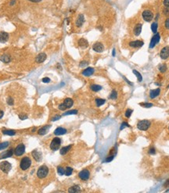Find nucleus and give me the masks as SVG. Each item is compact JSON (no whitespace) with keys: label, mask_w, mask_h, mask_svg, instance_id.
<instances>
[{"label":"nucleus","mask_w":169,"mask_h":193,"mask_svg":"<svg viewBox=\"0 0 169 193\" xmlns=\"http://www.w3.org/2000/svg\"><path fill=\"white\" fill-rule=\"evenodd\" d=\"M31 165V160L28 156H25L21 160V163H20V167L23 170H26L28 169Z\"/></svg>","instance_id":"nucleus-1"},{"label":"nucleus","mask_w":169,"mask_h":193,"mask_svg":"<svg viewBox=\"0 0 169 193\" xmlns=\"http://www.w3.org/2000/svg\"><path fill=\"white\" fill-rule=\"evenodd\" d=\"M73 103H74L73 100L71 99H70V98H67V99H66L64 100L63 103L60 104V106H59V109H60V110H65L66 109L71 107L73 106Z\"/></svg>","instance_id":"nucleus-2"},{"label":"nucleus","mask_w":169,"mask_h":193,"mask_svg":"<svg viewBox=\"0 0 169 193\" xmlns=\"http://www.w3.org/2000/svg\"><path fill=\"white\" fill-rule=\"evenodd\" d=\"M150 122L149 121H146V120L139 121L138 124H137V128L141 131H146L150 128Z\"/></svg>","instance_id":"nucleus-3"},{"label":"nucleus","mask_w":169,"mask_h":193,"mask_svg":"<svg viewBox=\"0 0 169 193\" xmlns=\"http://www.w3.org/2000/svg\"><path fill=\"white\" fill-rule=\"evenodd\" d=\"M49 169L46 166H41L39 167V169L37 171V176L39 178H44L48 175Z\"/></svg>","instance_id":"nucleus-4"},{"label":"nucleus","mask_w":169,"mask_h":193,"mask_svg":"<svg viewBox=\"0 0 169 193\" xmlns=\"http://www.w3.org/2000/svg\"><path fill=\"white\" fill-rule=\"evenodd\" d=\"M61 144V139L59 138H55L53 139V141H51L50 144V149L53 151L57 150L60 146Z\"/></svg>","instance_id":"nucleus-5"},{"label":"nucleus","mask_w":169,"mask_h":193,"mask_svg":"<svg viewBox=\"0 0 169 193\" xmlns=\"http://www.w3.org/2000/svg\"><path fill=\"white\" fill-rule=\"evenodd\" d=\"M11 164L7 161H3L0 163V169L2 172L6 173V174H8L9 172V170H11Z\"/></svg>","instance_id":"nucleus-6"},{"label":"nucleus","mask_w":169,"mask_h":193,"mask_svg":"<svg viewBox=\"0 0 169 193\" xmlns=\"http://www.w3.org/2000/svg\"><path fill=\"white\" fill-rule=\"evenodd\" d=\"M24 152H25V145H24L23 143H21L16 146V148L15 149V151H14V153H15L16 156H20L23 155Z\"/></svg>","instance_id":"nucleus-7"},{"label":"nucleus","mask_w":169,"mask_h":193,"mask_svg":"<svg viewBox=\"0 0 169 193\" xmlns=\"http://www.w3.org/2000/svg\"><path fill=\"white\" fill-rule=\"evenodd\" d=\"M143 18L146 21H150L153 18V13L150 10H145L143 12Z\"/></svg>","instance_id":"nucleus-8"},{"label":"nucleus","mask_w":169,"mask_h":193,"mask_svg":"<svg viewBox=\"0 0 169 193\" xmlns=\"http://www.w3.org/2000/svg\"><path fill=\"white\" fill-rule=\"evenodd\" d=\"M160 56L163 60H166L169 57V46H166V47H164L161 51L160 53Z\"/></svg>","instance_id":"nucleus-9"},{"label":"nucleus","mask_w":169,"mask_h":193,"mask_svg":"<svg viewBox=\"0 0 169 193\" xmlns=\"http://www.w3.org/2000/svg\"><path fill=\"white\" fill-rule=\"evenodd\" d=\"M89 176H90V173L88 170H83L78 174V177L83 181H87L89 178Z\"/></svg>","instance_id":"nucleus-10"},{"label":"nucleus","mask_w":169,"mask_h":193,"mask_svg":"<svg viewBox=\"0 0 169 193\" xmlns=\"http://www.w3.org/2000/svg\"><path fill=\"white\" fill-rule=\"evenodd\" d=\"M92 48H93V50L96 52H102L104 49V46L102 43L96 42L92 46Z\"/></svg>","instance_id":"nucleus-11"},{"label":"nucleus","mask_w":169,"mask_h":193,"mask_svg":"<svg viewBox=\"0 0 169 193\" xmlns=\"http://www.w3.org/2000/svg\"><path fill=\"white\" fill-rule=\"evenodd\" d=\"M159 41H160V35H159V34H156V35H154L151 39V41L150 44V48H153L154 46L159 42Z\"/></svg>","instance_id":"nucleus-12"},{"label":"nucleus","mask_w":169,"mask_h":193,"mask_svg":"<svg viewBox=\"0 0 169 193\" xmlns=\"http://www.w3.org/2000/svg\"><path fill=\"white\" fill-rule=\"evenodd\" d=\"M13 154V149H9L8 151H6V152L2 153L0 154V160H2V159L5 158H9L11 157Z\"/></svg>","instance_id":"nucleus-13"},{"label":"nucleus","mask_w":169,"mask_h":193,"mask_svg":"<svg viewBox=\"0 0 169 193\" xmlns=\"http://www.w3.org/2000/svg\"><path fill=\"white\" fill-rule=\"evenodd\" d=\"M46 57H47V56H46L45 53L41 52V53H39L37 56H36L35 60H36V62H37L38 63H43L44 61L46 60Z\"/></svg>","instance_id":"nucleus-14"},{"label":"nucleus","mask_w":169,"mask_h":193,"mask_svg":"<svg viewBox=\"0 0 169 193\" xmlns=\"http://www.w3.org/2000/svg\"><path fill=\"white\" fill-rule=\"evenodd\" d=\"M9 39V34L6 32H4V31H2L0 32V42L5 43L6 41H8Z\"/></svg>","instance_id":"nucleus-15"},{"label":"nucleus","mask_w":169,"mask_h":193,"mask_svg":"<svg viewBox=\"0 0 169 193\" xmlns=\"http://www.w3.org/2000/svg\"><path fill=\"white\" fill-rule=\"evenodd\" d=\"M129 45L132 48H140L143 45V42L142 41H133L129 43Z\"/></svg>","instance_id":"nucleus-16"},{"label":"nucleus","mask_w":169,"mask_h":193,"mask_svg":"<svg viewBox=\"0 0 169 193\" xmlns=\"http://www.w3.org/2000/svg\"><path fill=\"white\" fill-rule=\"evenodd\" d=\"M93 73H94L93 68L92 67H88L85 70H83L82 74L85 77H89V76H91L92 74H93Z\"/></svg>","instance_id":"nucleus-17"},{"label":"nucleus","mask_w":169,"mask_h":193,"mask_svg":"<svg viewBox=\"0 0 169 193\" xmlns=\"http://www.w3.org/2000/svg\"><path fill=\"white\" fill-rule=\"evenodd\" d=\"M50 127H51L50 125L44 126L43 128H41V129H39L38 131V134L39 135H45V134L49 131V130Z\"/></svg>","instance_id":"nucleus-18"},{"label":"nucleus","mask_w":169,"mask_h":193,"mask_svg":"<svg viewBox=\"0 0 169 193\" xmlns=\"http://www.w3.org/2000/svg\"><path fill=\"white\" fill-rule=\"evenodd\" d=\"M32 156L36 161H41V158H42L41 153L40 152H38V151H37V150H34L32 152Z\"/></svg>","instance_id":"nucleus-19"},{"label":"nucleus","mask_w":169,"mask_h":193,"mask_svg":"<svg viewBox=\"0 0 169 193\" xmlns=\"http://www.w3.org/2000/svg\"><path fill=\"white\" fill-rule=\"evenodd\" d=\"M78 45H79L80 47L85 48H87L88 46H89V42H88V41L86 40V39L81 38L80 40L78 41Z\"/></svg>","instance_id":"nucleus-20"},{"label":"nucleus","mask_w":169,"mask_h":193,"mask_svg":"<svg viewBox=\"0 0 169 193\" xmlns=\"http://www.w3.org/2000/svg\"><path fill=\"white\" fill-rule=\"evenodd\" d=\"M84 21H85L84 16H83L82 14H80V15L78 16L77 20H76V25L78 27H81L83 24V23H84Z\"/></svg>","instance_id":"nucleus-21"},{"label":"nucleus","mask_w":169,"mask_h":193,"mask_svg":"<svg viewBox=\"0 0 169 193\" xmlns=\"http://www.w3.org/2000/svg\"><path fill=\"white\" fill-rule=\"evenodd\" d=\"M142 31V24H137L136 26H135V28H134V34L136 36H139L140 35Z\"/></svg>","instance_id":"nucleus-22"},{"label":"nucleus","mask_w":169,"mask_h":193,"mask_svg":"<svg viewBox=\"0 0 169 193\" xmlns=\"http://www.w3.org/2000/svg\"><path fill=\"white\" fill-rule=\"evenodd\" d=\"M160 92H161V89L160 88H157V89H154V90H151L150 92V97L151 98V99H154V98H156L159 94H160Z\"/></svg>","instance_id":"nucleus-23"},{"label":"nucleus","mask_w":169,"mask_h":193,"mask_svg":"<svg viewBox=\"0 0 169 193\" xmlns=\"http://www.w3.org/2000/svg\"><path fill=\"white\" fill-rule=\"evenodd\" d=\"M66 132H67V130H66L65 128H58L54 131V134L56 135H64V134H66Z\"/></svg>","instance_id":"nucleus-24"},{"label":"nucleus","mask_w":169,"mask_h":193,"mask_svg":"<svg viewBox=\"0 0 169 193\" xmlns=\"http://www.w3.org/2000/svg\"><path fill=\"white\" fill-rule=\"evenodd\" d=\"M81 191V189L78 185H74V186L70 187L69 189H68V192H71V193H75V192H79Z\"/></svg>","instance_id":"nucleus-25"},{"label":"nucleus","mask_w":169,"mask_h":193,"mask_svg":"<svg viewBox=\"0 0 169 193\" xmlns=\"http://www.w3.org/2000/svg\"><path fill=\"white\" fill-rule=\"evenodd\" d=\"M0 60L5 63H9V61H10V57L8 55H2L0 56Z\"/></svg>","instance_id":"nucleus-26"},{"label":"nucleus","mask_w":169,"mask_h":193,"mask_svg":"<svg viewBox=\"0 0 169 193\" xmlns=\"http://www.w3.org/2000/svg\"><path fill=\"white\" fill-rule=\"evenodd\" d=\"M70 148H71V145H68V146H65V147H63L60 149V154L61 155H65L68 153V151H70Z\"/></svg>","instance_id":"nucleus-27"},{"label":"nucleus","mask_w":169,"mask_h":193,"mask_svg":"<svg viewBox=\"0 0 169 193\" xmlns=\"http://www.w3.org/2000/svg\"><path fill=\"white\" fill-rule=\"evenodd\" d=\"M90 88H91L93 92H99L102 89V86L98 85V84H92V85H91Z\"/></svg>","instance_id":"nucleus-28"},{"label":"nucleus","mask_w":169,"mask_h":193,"mask_svg":"<svg viewBox=\"0 0 169 193\" xmlns=\"http://www.w3.org/2000/svg\"><path fill=\"white\" fill-rule=\"evenodd\" d=\"M2 133L4 134V135H14L16 134V131L14 130H3L2 131Z\"/></svg>","instance_id":"nucleus-29"},{"label":"nucleus","mask_w":169,"mask_h":193,"mask_svg":"<svg viewBox=\"0 0 169 193\" xmlns=\"http://www.w3.org/2000/svg\"><path fill=\"white\" fill-rule=\"evenodd\" d=\"M95 102H96V106H102V105H103L105 103V99H95Z\"/></svg>","instance_id":"nucleus-30"},{"label":"nucleus","mask_w":169,"mask_h":193,"mask_svg":"<svg viewBox=\"0 0 169 193\" xmlns=\"http://www.w3.org/2000/svg\"><path fill=\"white\" fill-rule=\"evenodd\" d=\"M72 172H73V169H72L71 167H67L65 169V175H66V176H70V175H71Z\"/></svg>","instance_id":"nucleus-31"},{"label":"nucleus","mask_w":169,"mask_h":193,"mask_svg":"<svg viewBox=\"0 0 169 193\" xmlns=\"http://www.w3.org/2000/svg\"><path fill=\"white\" fill-rule=\"evenodd\" d=\"M9 143L8 141H5V142H2V143H0V150L2 149H5L6 148H7L9 146Z\"/></svg>","instance_id":"nucleus-32"},{"label":"nucleus","mask_w":169,"mask_h":193,"mask_svg":"<svg viewBox=\"0 0 169 193\" xmlns=\"http://www.w3.org/2000/svg\"><path fill=\"white\" fill-rule=\"evenodd\" d=\"M133 73L136 75V77H137V78H138L139 81H142V80H143V77H142L141 74H140V73H139V72L137 71V70H133Z\"/></svg>","instance_id":"nucleus-33"},{"label":"nucleus","mask_w":169,"mask_h":193,"mask_svg":"<svg viewBox=\"0 0 169 193\" xmlns=\"http://www.w3.org/2000/svg\"><path fill=\"white\" fill-rule=\"evenodd\" d=\"M57 172H58V174L60 175H61V176L65 174V170L63 169V167H58Z\"/></svg>","instance_id":"nucleus-34"},{"label":"nucleus","mask_w":169,"mask_h":193,"mask_svg":"<svg viewBox=\"0 0 169 193\" xmlns=\"http://www.w3.org/2000/svg\"><path fill=\"white\" fill-rule=\"evenodd\" d=\"M157 23H153L151 25V30L153 31V33H156L157 32Z\"/></svg>","instance_id":"nucleus-35"},{"label":"nucleus","mask_w":169,"mask_h":193,"mask_svg":"<svg viewBox=\"0 0 169 193\" xmlns=\"http://www.w3.org/2000/svg\"><path fill=\"white\" fill-rule=\"evenodd\" d=\"M117 97V92L115 91V90H113L112 92H111V96H110V98H111V99H116Z\"/></svg>","instance_id":"nucleus-36"},{"label":"nucleus","mask_w":169,"mask_h":193,"mask_svg":"<svg viewBox=\"0 0 169 193\" xmlns=\"http://www.w3.org/2000/svg\"><path fill=\"white\" fill-rule=\"evenodd\" d=\"M77 113H78V111L75 110V109H74V110H70V111L66 112V113L63 114V115L66 116V115H71V114H77Z\"/></svg>","instance_id":"nucleus-37"},{"label":"nucleus","mask_w":169,"mask_h":193,"mask_svg":"<svg viewBox=\"0 0 169 193\" xmlns=\"http://www.w3.org/2000/svg\"><path fill=\"white\" fill-rule=\"evenodd\" d=\"M132 112H133V110H132V109H128L126 110V112H125V117H129L131 116V114L132 113Z\"/></svg>","instance_id":"nucleus-38"},{"label":"nucleus","mask_w":169,"mask_h":193,"mask_svg":"<svg viewBox=\"0 0 169 193\" xmlns=\"http://www.w3.org/2000/svg\"><path fill=\"white\" fill-rule=\"evenodd\" d=\"M163 13H165V16H169V7H165V8H164Z\"/></svg>","instance_id":"nucleus-39"},{"label":"nucleus","mask_w":169,"mask_h":193,"mask_svg":"<svg viewBox=\"0 0 169 193\" xmlns=\"http://www.w3.org/2000/svg\"><path fill=\"white\" fill-rule=\"evenodd\" d=\"M159 70H160V71L161 73H164V72L166 71V70H167V67H166V65H162V66H161L160 67Z\"/></svg>","instance_id":"nucleus-40"},{"label":"nucleus","mask_w":169,"mask_h":193,"mask_svg":"<svg viewBox=\"0 0 169 193\" xmlns=\"http://www.w3.org/2000/svg\"><path fill=\"white\" fill-rule=\"evenodd\" d=\"M140 105H141V106H144V107H146V108H150V107L153 106V105L152 104V103H141Z\"/></svg>","instance_id":"nucleus-41"},{"label":"nucleus","mask_w":169,"mask_h":193,"mask_svg":"<svg viewBox=\"0 0 169 193\" xmlns=\"http://www.w3.org/2000/svg\"><path fill=\"white\" fill-rule=\"evenodd\" d=\"M7 103H8L9 106H12V105H13V99H12V98H8L7 99Z\"/></svg>","instance_id":"nucleus-42"},{"label":"nucleus","mask_w":169,"mask_h":193,"mask_svg":"<svg viewBox=\"0 0 169 193\" xmlns=\"http://www.w3.org/2000/svg\"><path fill=\"white\" fill-rule=\"evenodd\" d=\"M87 65H88V62H86V61H82V62H81V63H80L81 67H85V66H87Z\"/></svg>","instance_id":"nucleus-43"},{"label":"nucleus","mask_w":169,"mask_h":193,"mask_svg":"<svg viewBox=\"0 0 169 193\" xmlns=\"http://www.w3.org/2000/svg\"><path fill=\"white\" fill-rule=\"evenodd\" d=\"M125 127H128V124H127V123H125V122H124V123H122V124H121V130H123V129L125 128Z\"/></svg>","instance_id":"nucleus-44"},{"label":"nucleus","mask_w":169,"mask_h":193,"mask_svg":"<svg viewBox=\"0 0 169 193\" xmlns=\"http://www.w3.org/2000/svg\"><path fill=\"white\" fill-rule=\"evenodd\" d=\"M19 118L21 120H25L28 118V116L27 115H23V114H20L19 115Z\"/></svg>","instance_id":"nucleus-45"},{"label":"nucleus","mask_w":169,"mask_h":193,"mask_svg":"<svg viewBox=\"0 0 169 193\" xmlns=\"http://www.w3.org/2000/svg\"><path fill=\"white\" fill-rule=\"evenodd\" d=\"M42 82H44V83H49V82H50V79L49 77H44L43 79H42Z\"/></svg>","instance_id":"nucleus-46"},{"label":"nucleus","mask_w":169,"mask_h":193,"mask_svg":"<svg viewBox=\"0 0 169 193\" xmlns=\"http://www.w3.org/2000/svg\"><path fill=\"white\" fill-rule=\"evenodd\" d=\"M149 153H150V154H152V155L155 154V153H156V152H155V149L153 148V147L150 148V152H149Z\"/></svg>","instance_id":"nucleus-47"},{"label":"nucleus","mask_w":169,"mask_h":193,"mask_svg":"<svg viewBox=\"0 0 169 193\" xmlns=\"http://www.w3.org/2000/svg\"><path fill=\"white\" fill-rule=\"evenodd\" d=\"M165 28L167 29H169V18H168L165 21Z\"/></svg>","instance_id":"nucleus-48"},{"label":"nucleus","mask_w":169,"mask_h":193,"mask_svg":"<svg viewBox=\"0 0 169 193\" xmlns=\"http://www.w3.org/2000/svg\"><path fill=\"white\" fill-rule=\"evenodd\" d=\"M164 5L166 7H169V0H164Z\"/></svg>","instance_id":"nucleus-49"},{"label":"nucleus","mask_w":169,"mask_h":193,"mask_svg":"<svg viewBox=\"0 0 169 193\" xmlns=\"http://www.w3.org/2000/svg\"><path fill=\"white\" fill-rule=\"evenodd\" d=\"M113 159H114V156H109L108 158L106 160V162H111V160H113Z\"/></svg>","instance_id":"nucleus-50"},{"label":"nucleus","mask_w":169,"mask_h":193,"mask_svg":"<svg viewBox=\"0 0 169 193\" xmlns=\"http://www.w3.org/2000/svg\"><path fill=\"white\" fill-rule=\"evenodd\" d=\"M60 118V116H56L55 117H53V118L52 119V121H57V120H59Z\"/></svg>","instance_id":"nucleus-51"},{"label":"nucleus","mask_w":169,"mask_h":193,"mask_svg":"<svg viewBox=\"0 0 169 193\" xmlns=\"http://www.w3.org/2000/svg\"><path fill=\"white\" fill-rule=\"evenodd\" d=\"M3 114H4V113H3V111H2V110H0V119L2 118V117H3Z\"/></svg>","instance_id":"nucleus-52"},{"label":"nucleus","mask_w":169,"mask_h":193,"mask_svg":"<svg viewBox=\"0 0 169 193\" xmlns=\"http://www.w3.org/2000/svg\"><path fill=\"white\" fill-rule=\"evenodd\" d=\"M29 1H31V2H38L41 1V0H29Z\"/></svg>","instance_id":"nucleus-53"},{"label":"nucleus","mask_w":169,"mask_h":193,"mask_svg":"<svg viewBox=\"0 0 169 193\" xmlns=\"http://www.w3.org/2000/svg\"><path fill=\"white\" fill-rule=\"evenodd\" d=\"M113 56H115V50H114V49L113 50Z\"/></svg>","instance_id":"nucleus-54"}]
</instances>
